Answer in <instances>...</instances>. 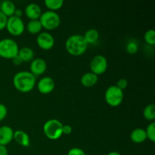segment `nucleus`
<instances>
[{"label": "nucleus", "instance_id": "obj_1", "mask_svg": "<svg viewBox=\"0 0 155 155\" xmlns=\"http://www.w3.org/2000/svg\"><path fill=\"white\" fill-rule=\"evenodd\" d=\"M13 84L20 92H28L34 87L36 77L30 71H19L14 76Z\"/></svg>", "mask_w": 155, "mask_h": 155}, {"label": "nucleus", "instance_id": "obj_2", "mask_svg": "<svg viewBox=\"0 0 155 155\" xmlns=\"http://www.w3.org/2000/svg\"><path fill=\"white\" fill-rule=\"evenodd\" d=\"M89 44L85 40L83 35L74 34L69 36L65 42V47L68 52L74 56L83 54L86 51Z\"/></svg>", "mask_w": 155, "mask_h": 155}, {"label": "nucleus", "instance_id": "obj_3", "mask_svg": "<svg viewBox=\"0 0 155 155\" xmlns=\"http://www.w3.org/2000/svg\"><path fill=\"white\" fill-rule=\"evenodd\" d=\"M19 47L16 41L10 38L0 40V56L4 58L12 59L18 55Z\"/></svg>", "mask_w": 155, "mask_h": 155}, {"label": "nucleus", "instance_id": "obj_4", "mask_svg": "<svg viewBox=\"0 0 155 155\" xmlns=\"http://www.w3.org/2000/svg\"><path fill=\"white\" fill-rule=\"evenodd\" d=\"M63 124L56 119L48 120L43 126V131L45 136L50 139L55 140L59 139L63 134Z\"/></svg>", "mask_w": 155, "mask_h": 155}, {"label": "nucleus", "instance_id": "obj_5", "mask_svg": "<svg viewBox=\"0 0 155 155\" xmlns=\"http://www.w3.org/2000/svg\"><path fill=\"white\" fill-rule=\"evenodd\" d=\"M42 27L47 30H53L57 28L61 22V18L58 14L54 11H45L42 12L40 18H39Z\"/></svg>", "mask_w": 155, "mask_h": 155}, {"label": "nucleus", "instance_id": "obj_6", "mask_svg": "<svg viewBox=\"0 0 155 155\" xmlns=\"http://www.w3.org/2000/svg\"><path fill=\"white\" fill-rule=\"evenodd\" d=\"M104 98L109 105L116 107L120 105L124 100V91L116 85L110 86L106 90Z\"/></svg>", "mask_w": 155, "mask_h": 155}, {"label": "nucleus", "instance_id": "obj_7", "mask_svg": "<svg viewBox=\"0 0 155 155\" xmlns=\"http://www.w3.org/2000/svg\"><path fill=\"white\" fill-rule=\"evenodd\" d=\"M5 27L7 28L8 31L14 36H19L22 34L25 29L23 20L15 15L8 18Z\"/></svg>", "mask_w": 155, "mask_h": 155}, {"label": "nucleus", "instance_id": "obj_8", "mask_svg": "<svg viewBox=\"0 0 155 155\" xmlns=\"http://www.w3.org/2000/svg\"><path fill=\"white\" fill-rule=\"evenodd\" d=\"M107 60L102 54H97L94 56L90 61V69L92 73L96 74H102L107 70Z\"/></svg>", "mask_w": 155, "mask_h": 155}, {"label": "nucleus", "instance_id": "obj_9", "mask_svg": "<svg viewBox=\"0 0 155 155\" xmlns=\"http://www.w3.org/2000/svg\"><path fill=\"white\" fill-rule=\"evenodd\" d=\"M38 45L44 50H48L53 47L54 39L48 32H40L36 37Z\"/></svg>", "mask_w": 155, "mask_h": 155}, {"label": "nucleus", "instance_id": "obj_10", "mask_svg": "<svg viewBox=\"0 0 155 155\" xmlns=\"http://www.w3.org/2000/svg\"><path fill=\"white\" fill-rule=\"evenodd\" d=\"M54 81L51 77H44L40 79L37 84L38 90L42 94H48L52 92L54 88Z\"/></svg>", "mask_w": 155, "mask_h": 155}, {"label": "nucleus", "instance_id": "obj_11", "mask_svg": "<svg viewBox=\"0 0 155 155\" xmlns=\"http://www.w3.org/2000/svg\"><path fill=\"white\" fill-rule=\"evenodd\" d=\"M30 72L33 75H41L43 74L47 68L46 62L41 58L33 59L30 63Z\"/></svg>", "mask_w": 155, "mask_h": 155}, {"label": "nucleus", "instance_id": "obj_12", "mask_svg": "<svg viewBox=\"0 0 155 155\" xmlns=\"http://www.w3.org/2000/svg\"><path fill=\"white\" fill-rule=\"evenodd\" d=\"M14 137V131L9 126L0 127V145H5L10 143Z\"/></svg>", "mask_w": 155, "mask_h": 155}, {"label": "nucleus", "instance_id": "obj_13", "mask_svg": "<svg viewBox=\"0 0 155 155\" xmlns=\"http://www.w3.org/2000/svg\"><path fill=\"white\" fill-rule=\"evenodd\" d=\"M25 14L30 20L39 19L42 15V9L36 3H30L26 6Z\"/></svg>", "mask_w": 155, "mask_h": 155}, {"label": "nucleus", "instance_id": "obj_14", "mask_svg": "<svg viewBox=\"0 0 155 155\" xmlns=\"http://www.w3.org/2000/svg\"><path fill=\"white\" fill-rule=\"evenodd\" d=\"M13 139L22 146L28 147L30 145V137H29L28 134L23 130H17V131L14 132Z\"/></svg>", "mask_w": 155, "mask_h": 155}, {"label": "nucleus", "instance_id": "obj_15", "mask_svg": "<svg viewBox=\"0 0 155 155\" xmlns=\"http://www.w3.org/2000/svg\"><path fill=\"white\" fill-rule=\"evenodd\" d=\"M98 80V76L96 74L92 72H87L85 73L82 76L80 81H81L82 84L86 87H91V86H93L94 85L96 84Z\"/></svg>", "mask_w": 155, "mask_h": 155}, {"label": "nucleus", "instance_id": "obj_16", "mask_svg": "<svg viewBox=\"0 0 155 155\" xmlns=\"http://www.w3.org/2000/svg\"><path fill=\"white\" fill-rule=\"evenodd\" d=\"M130 139L136 143H142L147 139L146 132L142 128H136L130 133Z\"/></svg>", "mask_w": 155, "mask_h": 155}, {"label": "nucleus", "instance_id": "obj_17", "mask_svg": "<svg viewBox=\"0 0 155 155\" xmlns=\"http://www.w3.org/2000/svg\"><path fill=\"white\" fill-rule=\"evenodd\" d=\"M1 12L5 15L6 17H12L15 15V12L16 10V7L13 2L9 1V0H5L2 2L1 6Z\"/></svg>", "mask_w": 155, "mask_h": 155}, {"label": "nucleus", "instance_id": "obj_18", "mask_svg": "<svg viewBox=\"0 0 155 155\" xmlns=\"http://www.w3.org/2000/svg\"><path fill=\"white\" fill-rule=\"evenodd\" d=\"M18 54L23 61H30L33 60L34 51L30 47H23V48H19Z\"/></svg>", "mask_w": 155, "mask_h": 155}, {"label": "nucleus", "instance_id": "obj_19", "mask_svg": "<svg viewBox=\"0 0 155 155\" xmlns=\"http://www.w3.org/2000/svg\"><path fill=\"white\" fill-rule=\"evenodd\" d=\"M27 30L32 34H36V33H40L42 27L40 21L39 19L36 20H30L27 25Z\"/></svg>", "mask_w": 155, "mask_h": 155}, {"label": "nucleus", "instance_id": "obj_20", "mask_svg": "<svg viewBox=\"0 0 155 155\" xmlns=\"http://www.w3.org/2000/svg\"><path fill=\"white\" fill-rule=\"evenodd\" d=\"M83 37L88 44H92L98 40L99 37V33L96 29H89L85 33Z\"/></svg>", "mask_w": 155, "mask_h": 155}, {"label": "nucleus", "instance_id": "obj_21", "mask_svg": "<svg viewBox=\"0 0 155 155\" xmlns=\"http://www.w3.org/2000/svg\"><path fill=\"white\" fill-rule=\"evenodd\" d=\"M143 115L148 120H154L155 118V106L154 104H149L145 107Z\"/></svg>", "mask_w": 155, "mask_h": 155}, {"label": "nucleus", "instance_id": "obj_22", "mask_svg": "<svg viewBox=\"0 0 155 155\" xmlns=\"http://www.w3.org/2000/svg\"><path fill=\"white\" fill-rule=\"evenodd\" d=\"M45 5L51 11L61 8L64 5L63 0H45Z\"/></svg>", "mask_w": 155, "mask_h": 155}, {"label": "nucleus", "instance_id": "obj_23", "mask_svg": "<svg viewBox=\"0 0 155 155\" xmlns=\"http://www.w3.org/2000/svg\"><path fill=\"white\" fill-rule=\"evenodd\" d=\"M145 132H146L147 138H148L151 142H155V123L151 122V124H148Z\"/></svg>", "mask_w": 155, "mask_h": 155}, {"label": "nucleus", "instance_id": "obj_24", "mask_svg": "<svg viewBox=\"0 0 155 155\" xmlns=\"http://www.w3.org/2000/svg\"><path fill=\"white\" fill-rule=\"evenodd\" d=\"M145 40L148 44L151 45H154L155 44V32L154 30L151 29L145 32Z\"/></svg>", "mask_w": 155, "mask_h": 155}, {"label": "nucleus", "instance_id": "obj_25", "mask_svg": "<svg viewBox=\"0 0 155 155\" xmlns=\"http://www.w3.org/2000/svg\"><path fill=\"white\" fill-rule=\"evenodd\" d=\"M127 51L130 54H133L137 52L138 51V45L136 42H130L127 45Z\"/></svg>", "mask_w": 155, "mask_h": 155}, {"label": "nucleus", "instance_id": "obj_26", "mask_svg": "<svg viewBox=\"0 0 155 155\" xmlns=\"http://www.w3.org/2000/svg\"><path fill=\"white\" fill-rule=\"evenodd\" d=\"M68 155H86L83 150L79 148H73L69 150Z\"/></svg>", "mask_w": 155, "mask_h": 155}, {"label": "nucleus", "instance_id": "obj_27", "mask_svg": "<svg viewBox=\"0 0 155 155\" xmlns=\"http://www.w3.org/2000/svg\"><path fill=\"white\" fill-rule=\"evenodd\" d=\"M8 113V110H7V107L5 104H2L0 103V121L2 120L3 119H5Z\"/></svg>", "mask_w": 155, "mask_h": 155}, {"label": "nucleus", "instance_id": "obj_28", "mask_svg": "<svg viewBox=\"0 0 155 155\" xmlns=\"http://www.w3.org/2000/svg\"><path fill=\"white\" fill-rule=\"evenodd\" d=\"M8 18L0 11V30L4 29L6 26Z\"/></svg>", "mask_w": 155, "mask_h": 155}, {"label": "nucleus", "instance_id": "obj_29", "mask_svg": "<svg viewBox=\"0 0 155 155\" xmlns=\"http://www.w3.org/2000/svg\"><path fill=\"white\" fill-rule=\"evenodd\" d=\"M127 85H128V82H127V80L124 78H121L118 80L116 86H117L118 88H120V89L124 90V89H126V88L127 87Z\"/></svg>", "mask_w": 155, "mask_h": 155}, {"label": "nucleus", "instance_id": "obj_30", "mask_svg": "<svg viewBox=\"0 0 155 155\" xmlns=\"http://www.w3.org/2000/svg\"><path fill=\"white\" fill-rule=\"evenodd\" d=\"M72 132V127L70 125H63V129H62V133L64 134L69 135Z\"/></svg>", "mask_w": 155, "mask_h": 155}, {"label": "nucleus", "instance_id": "obj_31", "mask_svg": "<svg viewBox=\"0 0 155 155\" xmlns=\"http://www.w3.org/2000/svg\"><path fill=\"white\" fill-rule=\"evenodd\" d=\"M8 151L7 148L5 145H0V155H8Z\"/></svg>", "mask_w": 155, "mask_h": 155}, {"label": "nucleus", "instance_id": "obj_32", "mask_svg": "<svg viewBox=\"0 0 155 155\" xmlns=\"http://www.w3.org/2000/svg\"><path fill=\"white\" fill-rule=\"evenodd\" d=\"M12 60H13L14 64H17V65L21 64L23 62V61L21 60V58L19 57V55H18H18L15 56V58H12Z\"/></svg>", "mask_w": 155, "mask_h": 155}, {"label": "nucleus", "instance_id": "obj_33", "mask_svg": "<svg viewBox=\"0 0 155 155\" xmlns=\"http://www.w3.org/2000/svg\"><path fill=\"white\" fill-rule=\"evenodd\" d=\"M15 16L16 17H18V18H21V16L22 15V11L21 10V9H17L15 10Z\"/></svg>", "mask_w": 155, "mask_h": 155}, {"label": "nucleus", "instance_id": "obj_34", "mask_svg": "<svg viewBox=\"0 0 155 155\" xmlns=\"http://www.w3.org/2000/svg\"><path fill=\"white\" fill-rule=\"evenodd\" d=\"M107 155H121V154H120L119 152H117V151H110V152H109Z\"/></svg>", "mask_w": 155, "mask_h": 155}]
</instances>
